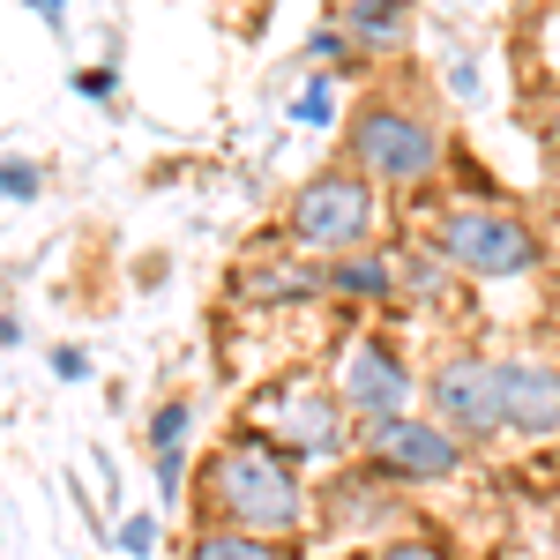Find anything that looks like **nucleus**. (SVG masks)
<instances>
[{
  "label": "nucleus",
  "mask_w": 560,
  "mask_h": 560,
  "mask_svg": "<svg viewBox=\"0 0 560 560\" xmlns=\"http://www.w3.org/2000/svg\"><path fill=\"white\" fill-rule=\"evenodd\" d=\"M374 560H433V546H382Z\"/></svg>",
  "instance_id": "17"
},
{
  "label": "nucleus",
  "mask_w": 560,
  "mask_h": 560,
  "mask_svg": "<svg viewBox=\"0 0 560 560\" xmlns=\"http://www.w3.org/2000/svg\"><path fill=\"white\" fill-rule=\"evenodd\" d=\"M345 23H351V31H359L366 45L404 38V8H374V0H351V8H345Z\"/></svg>",
  "instance_id": "10"
},
{
  "label": "nucleus",
  "mask_w": 560,
  "mask_h": 560,
  "mask_svg": "<svg viewBox=\"0 0 560 560\" xmlns=\"http://www.w3.org/2000/svg\"><path fill=\"white\" fill-rule=\"evenodd\" d=\"M0 195H38V173L31 165H0Z\"/></svg>",
  "instance_id": "15"
},
{
  "label": "nucleus",
  "mask_w": 560,
  "mask_h": 560,
  "mask_svg": "<svg viewBox=\"0 0 560 560\" xmlns=\"http://www.w3.org/2000/svg\"><path fill=\"white\" fill-rule=\"evenodd\" d=\"M150 546H158V523H150V516L120 523V553H150Z\"/></svg>",
  "instance_id": "13"
},
{
  "label": "nucleus",
  "mask_w": 560,
  "mask_h": 560,
  "mask_svg": "<svg viewBox=\"0 0 560 560\" xmlns=\"http://www.w3.org/2000/svg\"><path fill=\"white\" fill-rule=\"evenodd\" d=\"M366 217H374V202H366V187L351 173H322L300 187V202H292V240L300 247H351L359 232H366Z\"/></svg>",
  "instance_id": "5"
},
{
  "label": "nucleus",
  "mask_w": 560,
  "mask_h": 560,
  "mask_svg": "<svg viewBox=\"0 0 560 560\" xmlns=\"http://www.w3.org/2000/svg\"><path fill=\"white\" fill-rule=\"evenodd\" d=\"M345 284H351V292H388V269H382V261H351Z\"/></svg>",
  "instance_id": "14"
},
{
  "label": "nucleus",
  "mask_w": 560,
  "mask_h": 560,
  "mask_svg": "<svg viewBox=\"0 0 560 560\" xmlns=\"http://www.w3.org/2000/svg\"><path fill=\"white\" fill-rule=\"evenodd\" d=\"M351 158H359L366 173H382V179H427L441 150H433V128H419L411 113L366 105L359 128H351Z\"/></svg>",
  "instance_id": "4"
},
{
  "label": "nucleus",
  "mask_w": 560,
  "mask_h": 560,
  "mask_svg": "<svg viewBox=\"0 0 560 560\" xmlns=\"http://www.w3.org/2000/svg\"><path fill=\"white\" fill-rule=\"evenodd\" d=\"M345 396L382 427V419H404V396H411V374L396 366V351L382 345H351L345 359Z\"/></svg>",
  "instance_id": "7"
},
{
  "label": "nucleus",
  "mask_w": 560,
  "mask_h": 560,
  "mask_svg": "<svg viewBox=\"0 0 560 560\" xmlns=\"http://www.w3.org/2000/svg\"><path fill=\"white\" fill-rule=\"evenodd\" d=\"M292 441H300L306 456H329V448H337V411H329V404H322V396H292Z\"/></svg>",
  "instance_id": "9"
},
{
  "label": "nucleus",
  "mask_w": 560,
  "mask_h": 560,
  "mask_svg": "<svg viewBox=\"0 0 560 560\" xmlns=\"http://www.w3.org/2000/svg\"><path fill=\"white\" fill-rule=\"evenodd\" d=\"M322 113H329V90L306 83V90H300V120H322Z\"/></svg>",
  "instance_id": "16"
},
{
  "label": "nucleus",
  "mask_w": 560,
  "mask_h": 560,
  "mask_svg": "<svg viewBox=\"0 0 560 560\" xmlns=\"http://www.w3.org/2000/svg\"><path fill=\"white\" fill-rule=\"evenodd\" d=\"M441 255L456 269H471V277H523L538 261V247H530V232L516 217L501 210H448L441 217Z\"/></svg>",
  "instance_id": "2"
},
{
  "label": "nucleus",
  "mask_w": 560,
  "mask_h": 560,
  "mask_svg": "<svg viewBox=\"0 0 560 560\" xmlns=\"http://www.w3.org/2000/svg\"><path fill=\"white\" fill-rule=\"evenodd\" d=\"M179 433H187V404H165V411H158V427H150L158 456H165V478H179Z\"/></svg>",
  "instance_id": "12"
},
{
  "label": "nucleus",
  "mask_w": 560,
  "mask_h": 560,
  "mask_svg": "<svg viewBox=\"0 0 560 560\" xmlns=\"http://www.w3.org/2000/svg\"><path fill=\"white\" fill-rule=\"evenodd\" d=\"M195 560H277L261 538H247V530H210L202 546H195Z\"/></svg>",
  "instance_id": "11"
},
{
  "label": "nucleus",
  "mask_w": 560,
  "mask_h": 560,
  "mask_svg": "<svg viewBox=\"0 0 560 560\" xmlns=\"http://www.w3.org/2000/svg\"><path fill=\"white\" fill-rule=\"evenodd\" d=\"M553 142H560V105H553Z\"/></svg>",
  "instance_id": "18"
},
{
  "label": "nucleus",
  "mask_w": 560,
  "mask_h": 560,
  "mask_svg": "<svg viewBox=\"0 0 560 560\" xmlns=\"http://www.w3.org/2000/svg\"><path fill=\"white\" fill-rule=\"evenodd\" d=\"M501 419L516 433H553L560 427V366L509 359L501 366Z\"/></svg>",
  "instance_id": "6"
},
{
  "label": "nucleus",
  "mask_w": 560,
  "mask_h": 560,
  "mask_svg": "<svg viewBox=\"0 0 560 560\" xmlns=\"http://www.w3.org/2000/svg\"><path fill=\"white\" fill-rule=\"evenodd\" d=\"M433 427L448 433V441H486V433H501V366L493 359H448L441 374H433Z\"/></svg>",
  "instance_id": "3"
},
{
  "label": "nucleus",
  "mask_w": 560,
  "mask_h": 560,
  "mask_svg": "<svg viewBox=\"0 0 560 560\" xmlns=\"http://www.w3.org/2000/svg\"><path fill=\"white\" fill-rule=\"evenodd\" d=\"M217 509L232 516V530H247V538H277V530H292L306 516V493L300 478L284 471V456L277 448H261V441H240V448H224L217 456Z\"/></svg>",
  "instance_id": "1"
},
{
  "label": "nucleus",
  "mask_w": 560,
  "mask_h": 560,
  "mask_svg": "<svg viewBox=\"0 0 560 560\" xmlns=\"http://www.w3.org/2000/svg\"><path fill=\"white\" fill-rule=\"evenodd\" d=\"M374 456H382L388 471H404V478L456 471V441H448L441 427H419V419H382V427H374Z\"/></svg>",
  "instance_id": "8"
}]
</instances>
